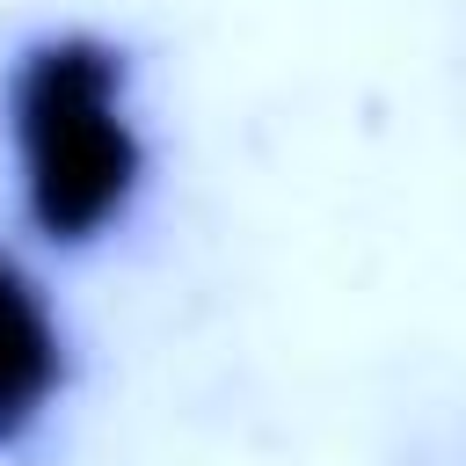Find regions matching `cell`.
<instances>
[{
	"mask_svg": "<svg viewBox=\"0 0 466 466\" xmlns=\"http://www.w3.org/2000/svg\"><path fill=\"white\" fill-rule=\"evenodd\" d=\"M0 153L36 248H109L153 189V131L131 44L95 22L29 29L0 58Z\"/></svg>",
	"mask_w": 466,
	"mask_h": 466,
	"instance_id": "1",
	"label": "cell"
},
{
	"mask_svg": "<svg viewBox=\"0 0 466 466\" xmlns=\"http://www.w3.org/2000/svg\"><path fill=\"white\" fill-rule=\"evenodd\" d=\"M80 386V342L36 277V262L0 240V459H29Z\"/></svg>",
	"mask_w": 466,
	"mask_h": 466,
	"instance_id": "2",
	"label": "cell"
}]
</instances>
